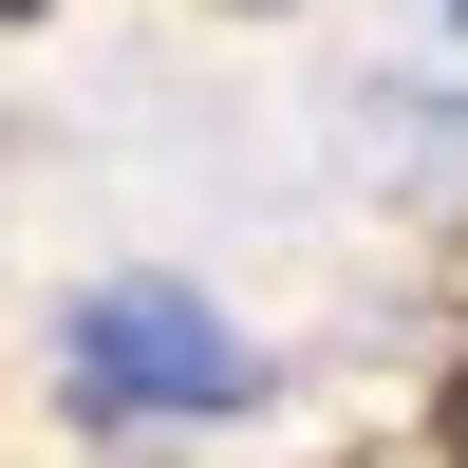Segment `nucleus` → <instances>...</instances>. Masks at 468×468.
I'll return each instance as SVG.
<instances>
[{"label": "nucleus", "instance_id": "f257e3e1", "mask_svg": "<svg viewBox=\"0 0 468 468\" xmlns=\"http://www.w3.org/2000/svg\"><path fill=\"white\" fill-rule=\"evenodd\" d=\"M75 375L132 394V412H225L244 394V337L207 300H169V282H112V300H75Z\"/></svg>", "mask_w": 468, "mask_h": 468}]
</instances>
